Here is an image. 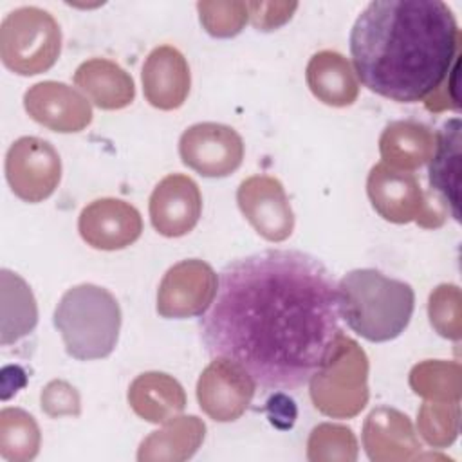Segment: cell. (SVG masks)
Instances as JSON below:
<instances>
[{
    "label": "cell",
    "instance_id": "1",
    "mask_svg": "<svg viewBox=\"0 0 462 462\" xmlns=\"http://www.w3.org/2000/svg\"><path fill=\"white\" fill-rule=\"evenodd\" d=\"M337 282L312 254L267 249L229 262L199 321L211 357L240 365L263 390H296L332 350Z\"/></svg>",
    "mask_w": 462,
    "mask_h": 462
},
{
    "label": "cell",
    "instance_id": "2",
    "mask_svg": "<svg viewBox=\"0 0 462 462\" xmlns=\"http://www.w3.org/2000/svg\"><path fill=\"white\" fill-rule=\"evenodd\" d=\"M356 78L397 103L426 101L460 58V31L440 0H375L350 31Z\"/></svg>",
    "mask_w": 462,
    "mask_h": 462
},
{
    "label": "cell",
    "instance_id": "3",
    "mask_svg": "<svg viewBox=\"0 0 462 462\" xmlns=\"http://www.w3.org/2000/svg\"><path fill=\"white\" fill-rule=\"evenodd\" d=\"M337 301L339 314L352 332L372 343H384L399 337L408 327L415 292L410 283L365 267L339 280Z\"/></svg>",
    "mask_w": 462,
    "mask_h": 462
},
{
    "label": "cell",
    "instance_id": "4",
    "mask_svg": "<svg viewBox=\"0 0 462 462\" xmlns=\"http://www.w3.org/2000/svg\"><path fill=\"white\" fill-rule=\"evenodd\" d=\"M52 323L70 357L96 361L108 357L117 345L121 307L105 287L79 283L63 292L54 309Z\"/></svg>",
    "mask_w": 462,
    "mask_h": 462
},
{
    "label": "cell",
    "instance_id": "5",
    "mask_svg": "<svg viewBox=\"0 0 462 462\" xmlns=\"http://www.w3.org/2000/svg\"><path fill=\"white\" fill-rule=\"evenodd\" d=\"M368 357L343 332L332 350L309 379L310 399L323 415L334 419L356 417L368 402Z\"/></svg>",
    "mask_w": 462,
    "mask_h": 462
},
{
    "label": "cell",
    "instance_id": "6",
    "mask_svg": "<svg viewBox=\"0 0 462 462\" xmlns=\"http://www.w3.org/2000/svg\"><path fill=\"white\" fill-rule=\"evenodd\" d=\"M61 52V29L54 16L25 5L9 11L0 25V58L14 74L36 76L49 70Z\"/></svg>",
    "mask_w": 462,
    "mask_h": 462
},
{
    "label": "cell",
    "instance_id": "7",
    "mask_svg": "<svg viewBox=\"0 0 462 462\" xmlns=\"http://www.w3.org/2000/svg\"><path fill=\"white\" fill-rule=\"evenodd\" d=\"M5 179L20 200L38 204L49 199L61 180L60 153L49 141L23 135L5 153Z\"/></svg>",
    "mask_w": 462,
    "mask_h": 462
},
{
    "label": "cell",
    "instance_id": "8",
    "mask_svg": "<svg viewBox=\"0 0 462 462\" xmlns=\"http://www.w3.org/2000/svg\"><path fill=\"white\" fill-rule=\"evenodd\" d=\"M218 276L213 267L199 258L180 260L171 265L157 289V312L166 319L202 316L213 303Z\"/></svg>",
    "mask_w": 462,
    "mask_h": 462
},
{
    "label": "cell",
    "instance_id": "9",
    "mask_svg": "<svg viewBox=\"0 0 462 462\" xmlns=\"http://www.w3.org/2000/svg\"><path fill=\"white\" fill-rule=\"evenodd\" d=\"M182 162L202 177L222 179L236 171L244 161L240 134L222 123H197L179 139Z\"/></svg>",
    "mask_w": 462,
    "mask_h": 462
},
{
    "label": "cell",
    "instance_id": "10",
    "mask_svg": "<svg viewBox=\"0 0 462 462\" xmlns=\"http://www.w3.org/2000/svg\"><path fill=\"white\" fill-rule=\"evenodd\" d=\"M256 383L235 361L213 357L197 381L200 410L217 422L240 419L254 397Z\"/></svg>",
    "mask_w": 462,
    "mask_h": 462
},
{
    "label": "cell",
    "instance_id": "11",
    "mask_svg": "<svg viewBox=\"0 0 462 462\" xmlns=\"http://www.w3.org/2000/svg\"><path fill=\"white\" fill-rule=\"evenodd\" d=\"M236 202L254 231L269 242H283L292 235L294 213L283 184L271 175H253L240 182Z\"/></svg>",
    "mask_w": 462,
    "mask_h": 462
},
{
    "label": "cell",
    "instance_id": "12",
    "mask_svg": "<svg viewBox=\"0 0 462 462\" xmlns=\"http://www.w3.org/2000/svg\"><path fill=\"white\" fill-rule=\"evenodd\" d=\"M150 222L168 238L188 235L200 218L202 195L199 184L182 173H170L159 180L150 195Z\"/></svg>",
    "mask_w": 462,
    "mask_h": 462
},
{
    "label": "cell",
    "instance_id": "13",
    "mask_svg": "<svg viewBox=\"0 0 462 462\" xmlns=\"http://www.w3.org/2000/svg\"><path fill=\"white\" fill-rule=\"evenodd\" d=\"M23 108L38 125L60 132H81L92 121L88 99L61 81H42L23 94Z\"/></svg>",
    "mask_w": 462,
    "mask_h": 462
},
{
    "label": "cell",
    "instance_id": "14",
    "mask_svg": "<svg viewBox=\"0 0 462 462\" xmlns=\"http://www.w3.org/2000/svg\"><path fill=\"white\" fill-rule=\"evenodd\" d=\"M81 238L94 249L117 251L132 245L143 233L141 213L121 199H97L78 218Z\"/></svg>",
    "mask_w": 462,
    "mask_h": 462
},
{
    "label": "cell",
    "instance_id": "15",
    "mask_svg": "<svg viewBox=\"0 0 462 462\" xmlns=\"http://www.w3.org/2000/svg\"><path fill=\"white\" fill-rule=\"evenodd\" d=\"M372 208L388 222L408 224L417 220L424 208V191L410 171L395 170L384 162L375 164L366 179Z\"/></svg>",
    "mask_w": 462,
    "mask_h": 462
},
{
    "label": "cell",
    "instance_id": "16",
    "mask_svg": "<svg viewBox=\"0 0 462 462\" xmlns=\"http://www.w3.org/2000/svg\"><path fill=\"white\" fill-rule=\"evenodd\" d=\"M143 92L146 101L159 110H175L184 105L191 74L184 54L173 45L155 47L143 63Z\"/></svg>",
    "mask_w": 462,
    "mask_h": 462
},
{
    "label": "cell",
    "instance_id": "17",
    "mask_svg": "<svg viewBox=\"0 0 462 462\" xmlns=\"http://www.w3.org/2000/svg\"><path fill=\"white\" fill-rule=\"evenodd\" d=\"M363 446L370 460H408L420 451V442L410 419L388 406H381L366 417Z\"/></svg>",
    "mask_w": 462,
    "mask_h": 462
},
{
    "label": "cell",
    "instance_id": "18",
    "mask_svg": "<svg viewBox=\"0 0 462 462\" xmlns=\"http://www.w3.org/2000/svg\"><path fill=\"white\" fill-rule=\"evenodd\" d=\"M74 85L103 110H119L135 97L132 76L116 61L92 58L83 61L74 72Z\"/></svg>",
    "mask_w": 462,
    "mask_h": 462
},
{
    "label": "cell",
    "instance_id": "19",
    "mask_svg": "<svg viewBox=\"0 0 462 462\" xmlns=\"http://www.w3.org/2000/svg\"><path fill=\"white\" fill-rule=\"evenodd\" d=\"M130 408L144 420L162 424L186 408L182 384L164 372L139 374L128 388Z\"/></svg>",
    "mask_w": 462,
    "mask_h": 462
},
{
    "label": "cell",
    "instance_id": "20",
    "mask_svg": "<svg viewBox=\"0 0 462 462\" xmlns=\"http://www.w3.org/2000/svg\"><path fill=\"white\" fill-rule=\"evenodd\" d=\"M305 79L314 97L330 106H348L359 94L350 61L336 51L316 52L307 63Z\"/></svg>",
    "mask_w": 462,
    "mask_h": 462
},
{
    "label": "cell",
    "instance_id": "21",
    "mask_svg": "<svg viewBox=\"0 0 462 462\" xmlns=\"http://www.w3.org/2000/svg\"><path fill=\"white\" fill-rule=\"evenodd\" d=\"M435 148V134L419 121H392L379 137V153L390 168L411 171L426 164Z\"/></svg>",
    "mask_w": 462,
    "mask_h": 462
},
{
    "label": "cell",
    "instance_id": "22",
    "mask_svg": "<svg viewBox=\"0 0 462 462\" xmlns=\"http://www.w3.org/2000/svg\"><path fill=\"white\" fill-rule=\"evenodd\" d=\"M458 171H460V119H448L435 134V148L430 159L428 177L431 191L448 206L458 222Z\"/></svg>",
    "mask_w": 462,
    "mask_h": 462
},
{
    "label": "cell",
    "instance_id": "23",
    "mask_svg": "<svg viewBox=\"0 0 462 462\" xmlns=\"http://www.w3.org/2000/svg\"><path fill=\"white\" fill-rule=\"evenodd\" d=\"M204 433L206 426L199 417H173L141 442L137 460H186L200 448Z\"/></svg>",
    "mask_w": 462,
    "mask_h": 462
},
{
    "label": "cell",
    "instance_id": "24",
    "mask_svg": "<svg viewBox=\"0 0 462 462\" xmlns=\"http://www.w3.org/2000/svg\"><path fill=\"white\" fill-rule=\"evenodd\" d=\"M38 323L31 287L16 273L2 269V345L27 336Z\"/></svg>",
    "mask_w": 462,
    "mask_h": 462
},
{
    "label": "cell",
    "instance_id": "25",
    "mask_svg": "<svg viewBox=\"0 0 462 462\" xmlns=\"http://www.w3.org/2000/svg\"><path fill=\"white\" fill-rule=\"evenodd\" d=\"M40 448V428L32 415L20 408L0 411V455L5 460L25 462L36 457Z\"/></svg>",
    "mask_w": 462,
    "mask_h": 462
},
{
    "label": "cell",
    "instance_id": "26",
    "mask_svg": "<svg viewBox=\"0 0 462 462\" xmlns=\"http://www.w3.org/2000/svg\"><path fill=\"white\" fill-rule=\"evenodd\" d=\"M410 386L426 401H460V366L446 361H424L411 368Z\"/></svg>",
    "mask_w": 462,
    "mask_h": 462
},
{
    "label": "cell",
    "instance_id": "27",
    "mask_svg": "<svg viewBox=\"0 0 462 462\" xmlns=\"http://www.w3.org/2000/svg\"><path fill=\"white\" fill-rule=\"evenodd\" d=\"M309 460H356L357 440L350 428L323 422L316 426L307 442Z\"/></svg>",
    "mask_w": 462,
    "mask_h": 462
},
{
    "label": "cell",
    "instance_id": "28",
    "mask_svg": "<svg viewBox=\"0 0 462 462\" xmlns=\"http://www.w3.org/2000/svg\"><path fill=\"white\" fill-rule=\"evenodd\" d=\"M458 402L426 401L417 415V428L430 446L444 448L458 433Z\"/></svg>",
    "mask_w": 462,
    "mask_h": 462
},
{
    "label": "cell",
    "instance_id": "29",
    "mask_svg": "<svg viewBox=\"0 0 462 462\" xmlns=\"http://www.w3.org/2000/svg\"><path fill=\"white\" fill-rule=\"evenodd\" d=\"M197 11L202 27L215 38L236 36L249 20L245 2H199Z\"/></svg>",
    "mask_w": 462,
    "mask_h": 462
},
{
    "label": "cell",
    "instance_id": "30",
    "mask_svg": "<svg viewBox=\"0 0 462 462\" xmlns=\"http://www.w3.org/2000/svg\"><path fill=\"white\" fill-rule=\"evenodd\" d=\"M428 314L431 327L449 339H460V291L457 285H439L430 294Z\"/></svg>",
    "mask_w": 462,
    "mask_h": 462
},
{
    "label": "cell",
    "instance_id": "31",
    "mask_svg": "<svg viewBox=\"0 0 462 462\" xmlns=\"http://www.w3.org/2000/svg\"><path fill=\"white\" fill-rule=\"evenodd\" d=\"M251 23L258 31H274L285 25L294 11L298 9L296 2H245Z\"/></svg>",
    "mask_w": 462,
    "mask_h": 462
},
{
    "label": "cell",
    "instance_id": "32",
    "mask_svg": "<svg viewBox=\"0 0 462 462\" xmlns=\"http://www.w3.org/2000/svg\"><path fill=\"white\" fill-rule=\"evenodd\" d=\"M42 410L51 417L79 415V395L65 381H51L42 390Z\"/></svg>",
    "mask_w": 462,
    "mask_h": 462
},
{
    "label": "cell",
    "instance_id": "33",
    "mask_svg": "<svg viewBox=\"0 0 462 462\" xmlns=\"http://www.w3.org/2000/svg\"><path fill=\"white\" fill-rule=\"evenodd\" d=\"M267 411H269L271 424H274L276 428H282V430L292 428L294 419H296V406L283 393H276L274 397L269 399Z\"/></svg>",
    "mask_w": 462,
    "mask_h": 462
}]
</instances>
